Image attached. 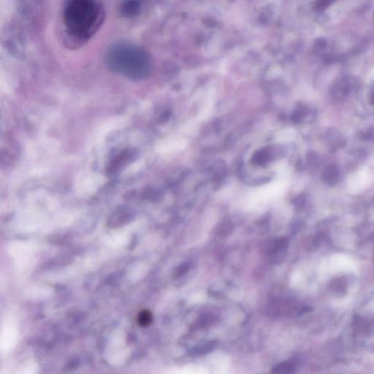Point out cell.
Returning a JSON list of instances; mask_svg holds the SVG:
<instances>
[{
    "mask_svg": "<svg viewBox=\"0 0 374 374\" xmlns=\"http://www.w3.org/2000/svg\"><path fill=\"white\" fill-rule=\"evenodd\" d=\"M100 13L96 0H69L64 10V25L71 35L86 40L98 28Z\"/></svg>",
    "mask_w": 374,
    "mask_h": 374,
    "instance_id": "obj_2",
    "label": "cell"
},
{
    "mask_svg": "<svg viewBox=\"0 0 374 374\" xmlns=\"http://www.w3.org/2000/svg\"><path fill=\"white\" fill-rule=\"evenodd\" d=\"M296 366L293 362H285L281 363L276 367L273 368L272 373L274 374H290L294 372Z\"/></svg>",
    "mask_w": 374,
    "mask_h": 374,
    "instance_id": "obj_4",
    "label": "cell"
},
{
    "mask_svg": "<svg viewBox=\"0 0 374 374\" xmlns=\"http://www.w3.org/2000/svg\"><path fill=\"white\" fill-rule=\"evenodd\" d=\"M137 321H138L139 324L143 326V327L149 325L152 321V313L147 310L143 311L139 314Z\"/></svg>",
    "mask_w": 374,
    "mask_h": 374,
    "instance_id": "obj_5",
    "label": "cell"
},
{
    "mask_svg": "<svg viewBox=\"0 0 374 374\" xmlns=\"http://www.w3.org/2000/svg\"><path fill=\"white\" fill-rule=\"evenodd\" d=\"M189 263H183V264L177 269V270H176V276H177V277L184 276V275L186 274L187 272L189 270Z\"/></svg>",
    "mask_w": 374,
    "mask_h": 374,
    "instance_id": "obj_8",
    "label": "cell"
},
{
    "mask_svg": "<svg viewBox=\"0 0 374 374\" xmlns=\"http://www.w3.org/2000/svg\"><path fill=\"white\" fill-rule=\"evenodd\" d=\"M335 1H336V0H317L315 2V9L317 11H324Z\"/></svg>",
    "mask_w": 374,
    "mask_h": 374,
    "instance_id": "obj_7",
    "label": "cell"
},
{
    "mask_svg": "<svg viewBox=\"0 0 374 374\" xmlns=\"http://www.w3.org/2000/svg\"><path fill=\"white\" fill-rule=\"evenodd\" d=\"M140 2L137 0H127L124 4L122 10L123 13L127 16L134 15L138 11Z\"/></svg>",
    "mask_w": 374,
    "mask_h": 374,
    "instance_id": "obj_3",
    "label": "cell"
},
{
    "mask_svg": "<svg viewBox=\"0 0 374 374\" xmlns=\"http://www.w3.org/2000/svg\"><path fill=\"white\" fill-rule=\"evenodd\" d=\"M106 61L113 73L133 80L144 79L150 70V59L147 53L130 43H119L110 48Z\"/></svg>",
    "mask_w": 374,
    "mask_h": 374,
    "instance_id": "obj_1",
    "label": "cell"
},
{
    "mask_svg": "<svg viewBox=\"0 0 374 374\" xmlns=\"http://www.w3.org/2000/svg\"><path fill=\"white\" fill-rule=\"evenodd\" d=\"M214 347L215 345L214 342L213 343L204 344V345L200 346V347L194 348L191 354L193 355H200V354H206V353L212 351L213 348H214Z\"/></svg>",
    "mask_w": 374,
    "mask_h": 374,
    "instance_id": "obj_6",
    "label": "cell"
}]
</instances>
